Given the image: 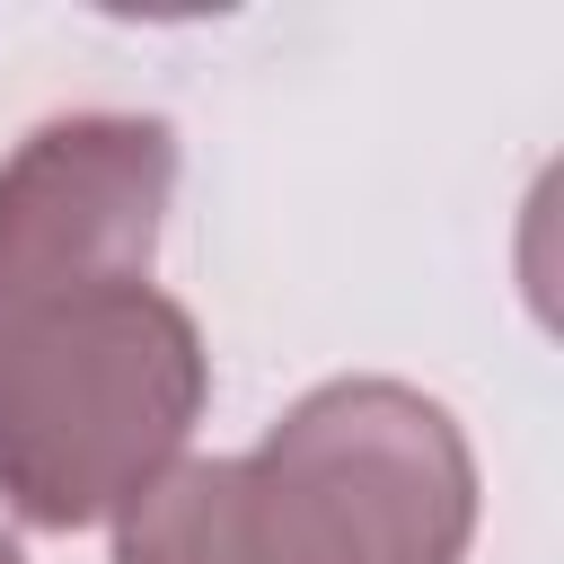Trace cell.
<instances>
[{
    "mask_svg": "<svg viewBox=\"0 0 564 564\" xmlns=\"http://www.w3.org/2000/svg\"><path fill=\"white\" fill-rule=\"evenodd\" d=\"M167 203L159 115H53L0 159V502L26 529L115 520L203 423V326L150 282Z\"/></svg>",
    "mask_w": 564,
    "mask_h": 564,
    "instance_id": "1",
    "label": "cell"
},
{
    "mask_svg": "<svg viewBox=\"0 0 564 564\" xmlns=\"http://www.w3.org/2000/svg\"><path fill=\"white\" fill-rule=\"evenodd\" d=\"M0 564H26V555H18V538H0Z\"/></svg>",
    "mask_w": 564,
    "mask_h": 564,
    "instance_id": "3",
    "label": "cell"
},
{
    "mask_svg": "<svg viewBox=\"0 0 564 564\" xmlns=\"http://www.w3.org/2000/svg\"><path fill=\"white\" fill-rule=\"evenodd\" d=\"M476 449L414 379H326L238 458L115 511V564H467Z\"/></svg>",
    "mask_w": 564,
    "mask_h": 564,
    "instance_id": "2",
    "label": "cell"
}]
</instances>
